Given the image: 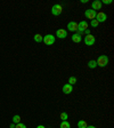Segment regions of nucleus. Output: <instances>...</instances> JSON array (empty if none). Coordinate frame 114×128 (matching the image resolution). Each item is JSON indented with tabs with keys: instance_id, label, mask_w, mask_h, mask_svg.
Listing matches in <instances>:
<instances>
[{
	"instance_id": "11",
	"label": "nucleus",
	"mask_w": 114,
	"mask_h": 128,
	"mask_svg": "<svg viewBox=\"0 0 114 128\" xmlns=\"http://www.w3.org/2000/svg\"><path fill=\"white\" fill-rule=\"evenodd\" d=\"M71 39H72V41L75 42V44H80L81 41H82V37H81L79 33H74V34L71 37Z\"/></svg>"
},
{
	"instance_id": "7",
	"label": "nucleus",
	"mask_w": 114,
	"mask_h": 128,
	"mask_svg": "<svg viewBox=\"0 0 114 128\" xmlns=\"http://www.w3.org/2000/svg\"><path fill=\"white\" fill-rule=\"evenodd\" d=\"M56 37L59 38V39H65L67 37V31L64 29H58L56 31Z\"/></svg>"
},
{
	"instance_id": "21",
	"label": "nucleus",
	"mask_w": 114,
	"mask_h": 128,
	"mask_svg": "<svg viewBox=\"0 0 114 128\" xmlns=\"http://www.w3.org/2000/svg\"><path fill=\"white\" fill-rule=\"evenodd\" d=\"M15 128H26V126L24 125V124H22V122H19V124H16V126H15Z\"/></svg>"
},
{
	"instance_id": "26",
	"label": "nucleus",
	"mask_w": 114,
	"mask_h": 128,
	"mask_svg": "<svg viewBox=\"0 0 114 128\" xmlns=\"http://www.w3.org/2000/svg\"><path fill=\"white\" fill-rule=\"evenodd\" d=\"M87 128H96L95 126H87Z\"/></svg>"
},
{
	"instance_id": "14",
	"label": "nucleus",
	"mask_w": 114,
	"mask_h": 128,
	"mask_svg": "<svg viewBox=\"0 0 114 128\" xmlns=\"http://www.w3.org/2000/svg\"><path fill=\"white\" fill-rule=\"evenodd\" d=\"M88 124L86 120H80V121H78V128H87Z\"/></svg>"
},
{
	"instance_id": "5",
	"label": "nucleus",
	"mask_w": 114,
	"mask_h": 128,
	"mask_svg": "<svg viewBox=\"0 0 114 128\" xmlns=\"http://www.w3.org/2000/svg\"><path fill=\"white\" fill-rule=\"evenodd\" d=\"M95 20L98 22V23H104V22L107 21V15L105 13H103V12H98V13L96 14Z\"/></svg>"
},
{
	"instance_id": "13",
	"label": "nucleus",
	"mask_w": 114,
	"mask_h": 128,
	"mask_svg": "<svg viewBox=\"0 0 114 128\" xmlns=\"http://www.w3.org/2000/svg\"><path fill=\"white\" fill-rule=\"evenodd\" d=\"M88 68L89 69H96L97 68V63H96L95 60H90V61L88 62Z\"/></svg>"
},
{
	"instance_id": "8",
	"label": "nucleus",
	"mask_w": 114,
	"mask_h": 128,
	"mask_svg": "<svg viewBox=\"0 0 114 128\" xmlns=\"http://www.w3.org/2000/svg\"><path fill=\"white\" fill-rule=\"evenodd\" d=\"M67 30H69V31H71V32H77L78 23H77V22H74V21L69 22V23H67Z\"/></svg>"
},
{
	"instance_id": "6",
	"label": "nucleus",
	"mask_w": 114,
	"mask_h": 128,
	"mask_svg": "<svg viewBox=\"0 0 114 128\" xmlns=\"http://www.w3.org/2000/svg\"><path fill=\"white\" fill-rule=\"evenodd\" d=\"M96 14H97V12H95L94 9H87V10L85 12V16L87 17V18L90 20V21L91 20H95Z\"/></svg>"
},
{
	"instance_id": "19",
	"label": "nucleus",
	"mask_w": 114,
	"mask_h": 128,
	"mask_svg": "<svg viewBox=\"0 0 114 128\" xmlns=\"http://www.w3.org/2000/svg\"><path fill=\"white\" fill-rule=\"evenodd\" d=\"M61 119H62V121L67 120V119H69V114H67L66 112H62V113H61Z\"/></svg>"
},
{
	"instance_id": "15",
	"label": "nucleus",
	"mask_w": 114,
	"mask_h": 128,
	"mask_svg": "<svg viewBox=\"0 0 114 128\" xmlns=\"http://www.w3.org/2000/svg\"><path fill=\"white\" fill-rule=\"evenodd\" d=\"M33 39H34L35 42H41V41H42V39H43V36H41L40 33H37V34H34Z\"/></svg>"
},
{
	"instance_id": "16",
	"label": "nucleus",
	"mask_w": 114,
	"mask_h": 128,
	"mask_svg": "<svg viewBox=\"0 0 114 128\" xmlns=\"http://www.w3.org/2000/svg\"><path fill=\"white\" fill-rule=\"evenodd\" d=\"M59 128H71V125H70V122L67 121V120H65V121H62L61 122Z\"/></svg>"
},
{
	"instance_id": "9",
	"label": "nucleus",
	"mask_w": 114,
	"mask_h": 128,
	"mask_svg": "<svg viewBox=\"0 0 114 128\" xmlns=\"http://www.w3.org/2000/svg\"><path fill=\"white\" fill-rule=\"evenodd\" d=\"M72 92H73V86H71L70 84H65V85L63 86V93L65 94V95H69Z\"/></svg>"
},
{
	"instance_id": "24",
	"label": "nucleus",
	"mask_w": 114,
	"mask_h": 128,
	"mask_svg": "<svg viewBox=\"0 0 114 128\" xmlns=\"http://www.w3.org/2000/svg\"><path fill=\"white\" fill-rule=\"evenodd\" d=\"M37 128H46V127H45V126H43V125H39Z\"/></svg>"
},
{
	"instance_id": "23",
	"label": "nucleus",
	"mask_w": 114,
	"mask_h": 128,
	"mask_svg": "<svg viewBox=\"0 0 114 128\" xmlns=\"http://www.w3.org/2000/svg\"><path fill=\"white\" fill-rule=\"evenodd\" d=\"M83 34H86V36H88V34H90V30H89V29L85 30V32H83Z\"/></svg>"
},
{
	"instance_id": "17",
	"label": "nucleus",
	"mask_w": 114,
	"mask_h": 128,
	"mask_svg": "<svg viewBox=\"0 0 114 128\" xmlns=\"http://www.w3.org/2000/svg\"><path fill=\"white\" fill-rule=\"evenodd\" d=\"M19 122H21V117H19L18 114H15L13 117V124L16 125V124H19Z\"/></svg>"
},
{
	"instance_id": "20",
	"label": "nucleus",
	"mask_w": 114,
	"mask_h": 128,
	"mask_svg": "<svg viewBox=\"0 0 114 128\" xmlns=\"http://www.w3.org/2000/svg\"><path fill=\"white\" fill-rule=\"evenodd\" d=\"M98 24H99V23L96 21V20H91V21H90V25H91L93 28H97V26H98Z\"/></svg>"
},
{
	"instance_id": "2",
	"label": "nucleus",
	"mask_w": 114,
	"mask_h": 128,
	"mask_svg": "<svg viewBox=\"0 0 114 128\" xmlns=\"http://www.w3.org/2000/svg\"><path fill=\"white\" fill-rule=\"evenodd\" d=\"M42 41L47 46H51V45H54V44H55L56 37H55V36H53V34H46V36H43Z\"/></svg>"
},
{
	"instance_id": "4",
	"label": "nucleus",
	"mask_w": 114,
	"mask_h": 128,
	"mask_svg": "<svg viewBox=\"0 0 114 128\" xmlns=\"http://www.w3.org/2000/svg\"><path fill=\"white\" fill-rule=\"evenodd\" d=\"M83 42H85L86 46H93L94 44L96 42V39H95V37H94V36L90 33V34H88V36H86V37H85Z\"/></svg>"
},
{
	"instance_id": "12",
	"label": "nucleus",
	"mask_w": 114,
	"mask_h": 128,
	"mask_svg": "<svg viewBox=\"0 0 114 128\" xmlns=\"http://www.w3.org/2000/svg\"><path fill=\"white\" fill-rule=\"evenodd\" d=\"M78 28H80V29H82L85 31L89 28V24H88L87 21H80V23H78Z\"/></svg>"
},
{
	"instance_id": "25",
	"label": "nucleus",
	"mask_w": 114,
	"mask_h": 128,
	"mask_svg": "<svg viewBox=\"0 0 114 128\" xmlns=\"http://www.w3.org/2000/svg\"><path fill=\"white\" fill-rule=\"evenodd\" d=\"M15 124H11V125H10V127H9V128H15Z\"/></svg>"
},
{
	"instance_id": "22",
	"label": "nucleus",
	"mask_w": 114,
	"mask_h": 128,
	"mask_svg": "<svg viewBox=\"0 0 114 128\" xmlns=\"http://www.w3.org/2000/svg\"><path fill=\"white\" fill-rule=\"evenodd\" d=\"M101 2H102V5H103V4H105V5H111L113 1H112V0H103V1H101Z\"/></svg>"
},
{
	"instance_id": "3",
	"label": "nucleus",
	"mask_w": 114,
	"mask_h": 128,
	"mask_svg": "<svg viewBox=\"0 0 114 128\" xmlns=\"http://www.w3.org/2000/svg\"><path fill=\"white\" fill-rule=\"evenodd\" d=\"M62 12H63V7L59 4H56V5H54L51 7V14L54 16H59L62 14Z\"/></svg>"
},
{
	"instance_id": "18",
	"label": "nucleus",
	"mask_w": 114,
	"mask_h": 128,
	"mask_svg": "<svg viewBox=\"0 0 114 128\" xmlns=\"http://www.w3.org/2000/svg\"><path fill=\"white\" fill-rule=\"evenodd\" d=\"M77 81H78V79L75 77H70L69 78V84L71 86H73V85H75L77 84Z\"/></svg>"
},
{
	"instance_id": "10",
	"label": "nucleus",
	"mask_w": 114,
	"mask_h": 128,
	"mask_svg": "<svg viewBox=\"0 0 114 128\" xmlns=\"http://www.w3.org/2000/svg\"><path fill=\"white\" fill-rule=\"evenodd\" d=\"M91 9H94L95 12H97L98 9H102V2L99 0H95L91 2Z\"/></svg>"
},
{
	"instance_id": "1",
	"label": "nucleus",
	"mask_w": 114,
	"mask_h": 128,
	"mask_svg": "<svg viewBox=\"0 0 114 128\" xmlns=\"http://www.w3.org/2000/svg\"><path fill=\"white\" fill-rule=\"evenodd\" d=\"M109 62H110L109 56H107V55H101V56L98 57V60L96 61V63H97V66L105 68V66H107Z\"/></svg>"
}]
</instances>
